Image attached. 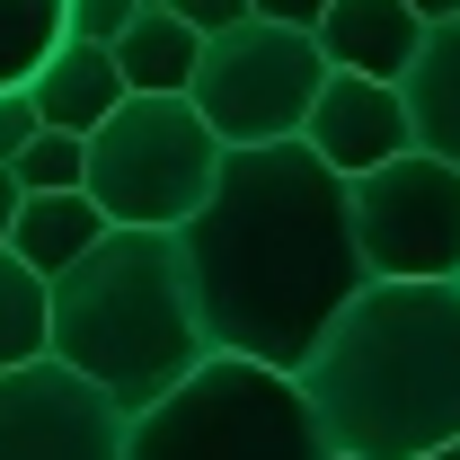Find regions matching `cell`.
I'll use <instances>...</instances> for the list:
<instances>
[{
  "mask_svg": "<svg viewBox=\"0 0 460 460\" xmlns=\"http://www.w3.org/2000/svg\"><path fill=\"white\" fill-rule=\"evenodd\" d=\"M133 18H142V0H71V36L80 45H115Z\"/></svg>",
  "mask_w": 460,
  "mask_h": 460,
  "instance_id": "18",
  "label": "cell"
},
{
  "mask_svg": "<svg viewBox=\"0 0 460 460\" xmlns=\"http://www.w3.org/2000/svg\"><path fill=\"white\" fill-rule=\"evenodd\" d=\"M407 9H416L425 27H434V18H460V0H407Z\"/></svg>",
  "mask_w": 460,
  "mask_h": 460,
  "instance_id": "23",
  "label": "cell"
},
{
  "mask_svg": "<svg viewBox=\"0 0 460 460\" xmlns=\"http://www.w3.org/2000/svg\"><path fill=\"white\" fill-rule=\"evenodd\" d=\"M319 54L328 71H372V80H407L425 54V18L407 0H328L319 18Z\"/></svg>",
  "mask_w": 460,
  "mask_h": 460,
  "instance_id": "10",
  "label": "cell"
},
{
  "mask_svg": "<svg viewBox=\"0 0 460 460\" xmlns=\"http://www.w3.org/2000/svg\"><path fill=\"white\" fill-rule=\"evenodd\" d=\"M230 142L204 124L195 98H124L89 133V195L124 230H186L204 213Z\"/></svg>",
  "mask_w": 460,
  "mask_h": 460,
  "instance_id": "5",
  "label": "cell"
},
{
  "mask_svg": "<svg viewBox=\"0 0 460 460\" xmlns=\"http://www.w3.org/2000/svg\"><path fill=\"white\" fill-rule=\"evenodd\" d=\"M45 354H54V284L18 248H0V372L45 363Z\"/></svg>",
  "mask_w": 460,
  "mask_h": 460,
  "instance_id": "15",
  "label": "cell"
},
{
  "mask_svg": "<svg viewBox=\"0 0 460 460\" xmlns=\"http://www.w3.org/2000/svg\"><path fill=\"white\" fill-rule=\"evenodd\" d=\"M27 98H36V115H45L54 133H98L133 89H124V71H115V45H80V36H62L54 62L27 80Z\"/></svg>",
  "mask_w": 460,
  "mask_h": 460,
  "instance_id": "11",
  "label": "cell"
},
{
  "mask_svg": "<svg viewBox=\"0 0 460 460\" xmlns=\"http://www.w3.org/2000/svg\"><path fill=\"white\" fill-rule=\"evenodd\" d=\"M416 460H460V443H434V452H416Z\"/></svg>",
  "mask_w": 460,
  "mask_h": 460,
  "instance_id": "24",
  "label": "cell"
},
{
  "mask_svg": "<svg viewBox=\"0 0 460 460\" xmlns=\"http://www.w3.org/2000/svg\"><path fill=\"white\" fill-rule=\"evenodd\" d=\"M133 416L62 354L0 372V460H124Z\"/></svg>",
  "mask_w": 460,
  "mask_h": 460,
  "instance_id": "8",
  "label": "cell"
},
{
  "mask_svg": "<svg viewBox=\"0 0 460 460\" xmlns=\"http://www.w3.org/2000/svg\"><path fill=\"white\" fill-rule=\"evenodd\" d=\"M354 248L372 284H460V169L434 151H399L381 169L345 177Z\"/></svg>",
  "mask_w": 460,
  "mask_h": 460,
  "instance_id": "7",
  "label": "cell"
},
{
  "mask_svg": "<svg viewBox=\"0 0 460 460\" xmlns=\"http://www.w3.org/2000/svg\"><path fill=\"white\" fill-rule=\"evenodd\" d=\"M124 460H328L301 381L248 354H204L169 399H151L124 434Z\"/></svg>",
  "mask_w": 460,
  "mask_h": 460,
  "instance_id": "4",
  "label": "cell"
},
{
  "mask_svg": "<svg viewBox=\"0 0 460 460\" xmlns=\"http://www.w3.org/2000/svg\"><path fill=\"white\" fill-rule=\"evenodd\" d=\"M169 9L195 27V36H222V27H239V18H257L248 0H169Z\"/></svg>",
  "mask_w": 460,
  "mask_h": 460,
  "instance_id": "20",
  "label": "cell"
},
{
  "mask_svg": "<svg viewBox=\"0 0 460 460\" xmlns=\"http://www.w3.org/2000/svg\"><path fill=\"white\" fill-rule=\"evenodd\" d=\"M54 354L89 372L124 416L169 399L186 372H204V310L177 230H124L115 222L71 275H54Z\"/></svg>",
  "mask_w": 460,
  "mask_h": 460,
  "instance_id": "3",
  "label": "cell"
},
{
  "mask_svg": "<svg viewBox=\"0 0 460 460\" xmlns=\"http://www.w3.org/2000/svg\"><path fill=\"white\" fill-rule=\"evenodd\" d=\"M328 460H354V452H328Z\"/></svg>",
  "mask_w": 460,
  "mask_h": 460,
  "instance_id": "25",
  "label": "cell"
},
{
  "mask_svg": "<svg viewBox=\"0 0 460 460\" xmlns=\"http://www.w3.org/2000/svg\"><path fill=\"white\" fill-rule=\"evenodd\" d=\"M292 381L328 452L416 460L460 443V284H363Z\"/></svg>",
  "mask_w": 460,
  "mask_h": 460,
  "instance_id": "2",
  "label": "cell"
},
{
  "mask_svg": "<svg viewBox=\"0 0 460 460\" xmlns=\"http://www.w3.org/2000/svg\"><path fill=\"white\" fill-rule=\"evenodd\" d=\"M9 169H18L27 195H71V186H89V133H54V124H45Z\"/></svg>",
  "mask_w": 460,
  "mask_h": 460,
  "instance_id": "17",
  "label": "cell"
},
{
  "mask_svg": "<svg viewBox=\"0 0 460 460\" xmlns=\"http://www.w3.org/2000/svg\"><path fill=\"white\" fill-rule=\"evenodd\" d=\"M115 71H124V89H133V98H186V89H195V71H204V36L177 18L169 0H151V9L115 36Z\"/></svg>",
  "mask_w": 460,
  "mask_h": 460,
  "instance_id": "12",
  "label": "cell"
},
{
  "mask_svg": "<svg viewBox=\"0 0 460 460\" xmlns=\"http://www.w3.org/2000/svg\"><path fill=\"white\" fill-rule=\"evenodd\" d=\"M107 230H115L107 204H98L89 186H71V195H27V204H18V222H9V248H18L45 284H54V275H71V266H80Z\"/></svg>",
  "mask_w": 460,
  "mask_h": 460,
  "instance_id": "13",
  "label": "cell"
},
{
  "mask_svg": "<svg viewBox=\"0 0 460 460\" xmlns=\"http://www.w3.org/2000/svg\"><path fill=\"white\" fill-rule=\"evenodd\" d=\"M18 204H27V186H18V169H0V248H9V222H18Z\"/></svg>",
  "mask_w": 460,
  "mask_h": 460,
  "instance_id": "22",
  "label": "cell"
},
{
  "mask_svg": "<svg viewBox=\"0 0 460 460\" xmlns=\"http://www.w3.org/2000/svg\"><path fill=\"white\" fill-rule=\"evenodd\" d=\"M36 133H45L36 98H27V89H0V169H9V160H18V151H27Z\"/></svg>",
  "mask_w": 460,
  "mask_h": 460,
  "instance_id": "19",
  "label": "cell"
},
{
  "mask_svg": "<svg viewBox=\"0 0 460 460\" xmlns=\"http://www.w3.org/2000/svg\"><path fill=\"white\" fill-rule=\"evenodd\" d=\"M177 248L213 354H248L275 372H301L337 310L372 284L354 248V195L310 142H239Z\"/></svg>",
  "mask_w": 460,
  "mask_h": 460,
  "instance_id": "1",
  "label": "cell"
},
{
  "mask_svg": "<svg viewBox=\"0 0 460 460\" xmlns=\"http://www.w3.org/2000/svg\"><path fill=\"white\" fill-rule=\"evenodd\" d=\"M71 36V0H0V89H27Z\"/></svg>",
  "mask_w": 460,
  "mask_h": 460,
  "instance_id": "16",
  "label": "cell"
},
{
  "mask_svg": "<svg viewBox=\"0 0 460 460\" xmlns=\"http://www.w3.org/2000/svg\"><path fill=\"white\" fill-rule=\"evenodd\" d=\"M142 9H151V0H142Z\"/></svg>",
  "mask_w": 460,
  "mask_h": 460,
  "instance_id": "26",
  "label": "cell"
},
{
  "mask_svg": "<svg viewBox=\"0 0 460 460\" xmlns=\"http://www.w3.org/2000/svg\"><path fill=\"white\" fill-rule=\"evenodd\" d=\"M301 142H310L337 177L381 169V160L416 151L407 89L399 80H372V71H328V89H319V107H310V124H301Z\"/></svg>",
  "mask_w": 460,
  "mask_h": 460,
  "instance_id": "9",
  "label": "cell"
},
{
  "mask_svg": "<svg viewBox=\"0 0 460 460\" xmlns=\"http://www.w3.org/2000/svg\"><path fill=\"white\" fill-rule=\"evenodd\" d=\"M257 18H275V27H310L319 36V18H328V0H248Z\"/></svg>",
  "mask_w": 460,
  "mask_h": 460,
  "instance_id": "21",
  "label": "cell"
},
{
  "mask_svg": "<svg viewBox=\"0 0 460 460\" xmlns=\"http://www.w3.org/2000/svg\"><path fill=\"white\" fill-rule=\"evenodd\" d=\"M399 89H407V115H416V151L460 169V18L425 27V54H416V71Z\"/></svg>",
  "mask_w": 460,
  "mask_h": 460,
  "instance_id": "14",
  "label": "cell"
},
{
  "mask_svg": "<svg viewBox=\"0 0 460 460\" xmlns=\"http://www.w3.org/2000/svg\"><path fill=\"white\" fill-rule=\"evenodd\" d=\"M328 89V54L310 27H275V18H239L222 36H204V71H195V107L222 133L230 151L239 142H301V124Z\"/></svg>",
  "mask_w": 460,
  "mask_h": 460,
  "instance_id": "6",
  "label": "cell"
}]
</instances>
